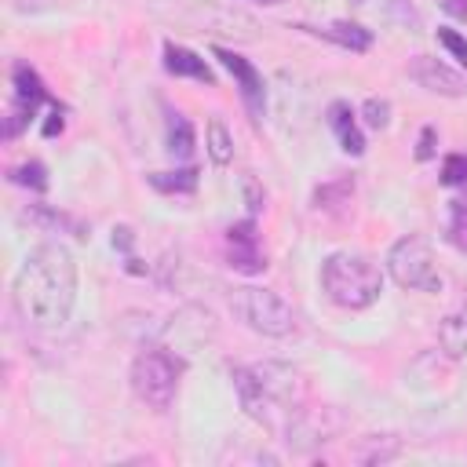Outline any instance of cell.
<instances>
[{
    "label": "cell",
    "instance_id": "obj_25",
    "mask_svg": "<svg viewBox=\"0 0 467 467\" xmlns=\"http://www.w3.org/2000/svg\"><path fill=\"white\" fill-rule=\"evenodd\" d=\"M441 182L445 186H467V157L463 153H449L441 164Z\"/></svg>",
    "mask_w": 467,
    "mask_h": 467
},
{
    "label": "cell",
    "instance_id": "obj_24",
    "mask_svg": "<svg viewBox=\"0 0 467 467\" xmlns=\"http://www.w3.org/2000/svg\"><path fill=\"white\" fill-rule=\"evenodd\" d=\"M449 241L456 244V248H467V201H452V208H449Z\"/></svg>",
    "mask_w": 467,
    "mask_h": 467
},
{
    "label": "cell",
    "instance_id": "obj_31",
    "mask_svg": "<svg viewBox=\"0 0 467 467\" xmlns=\"http://www.w3.org/2000/svg\"><path fill=\"white\" fill-rule=\"evenodd\" d=\"M113 244H120V248H131V230H128V226L113 230Z\"/></svg>",
    "mask_w": 467,
    "mask_h": 467
},
{
    "label": "cell",
    "instance_id": "obj_10",
    "mask_svg": "<svg viewBox=\"0 0 467 467\" xmlns=\"http://www.w3.org/2000/svg\"><path fill=\"white\" fill-rule=\"evenodd\" d=\"M212 55H215V58L226 66V73L237 80V88H241V99H244L248 113L259 120V117H263V106H266V95H263V77L255 73V66H252L248 58H241V55L226 51V47H215Z\"/></svg>",
    "mask_w": 467,
    "mask_h": 467
},
{
    "label": "cell",
    "instance_id": "obj_17",
    "mask_svg": "<svg viewBox=\"0 0 467 467\" xmlns=\"http://www.w3.org/2000/svg\"><path fill=\"white\" fill-rule=\"evenodd\" d=\"M168 153L175 161H190L193 153V124L182 113H168Z\"/></svg>",
    "mask_w": 467,
    "mask_h": 467
},
{
    "label": "cell",
    "instance_id": "obj_1",
    "mask_svg": "<svg viewBox=\"0 0 467 467\" xmlns=\"http://www.w3.org/2000/svg\"><path fill=\"white\" fill-rule=\"evenodd\" d=\"M11 299L26 325L40 332H58L69 321L77 299V263L69 248L58 241L36 244L15 274Z\"/></svg>",
    "mask_w": 467,
    "mask_h": 467
},
{
    "label": "cell",
    "instance_id": "obj_19",
    "mask_svg": "<svg viewBox=\"0 0 467 467\" xmlns=\"http://www.w3.org/2000/svg\"><path fill=\"white\" fill-rule=\"evenodd\" d=\"M150 186L161 193H193L197 190V168H179V171H153Z\"/></svg>",
    "mask_w": 467,
    "mask_h": 467
},
{
    "label": "cell",
    "instance_id": "obj_20",
    "mask_svg": "<svg viewBox=\"0 0 467 467\" xmlns=\"http://www.w3.org/2000/svg\"><path fill=\"white\" fill-rule=\"evenodd\" d=\"M354 193V179H339V182H325V186H317L314 190V208L321 212H332V208H339L347 197Z\"/></svg>",
    "mask_w": 467,
    "mask_h": 467
},
{
    "label": "cell",
    "instance_id": "obj_14",
    "mask_svg": "<svg viewBox=\"0 0 467 467\" xmlns=\"http://www.w3.org/2000/svg\"><path fill=\"white\" fill-rule=\"evenodd\" d=\"M197 18H201V22L208 18V29H212V33H234V36H241V40H252V36H255V22H252L244 11L204 7V11H197Z\"/></svg>",
    "mask_w": 467,
    "mask_h": 467
},
{
    "label": "cell",
    "instance_id": "obj_12",
    "mask_svg": "<svg viewBox=\"0 0 467 467\" xmlns=\"http://www.w3.org/2000/svg\"><path fill=\"white\" fill-rule=\"evenodd\" d=\"M164 69L171 77H190V80H201V84H215L208 62L190 51V47H179V44H164Z\"/></svg>",
    "mask_w": 467,
    "mask_h": 467
},
{
    "label": "cell",
    "instance_id": "obj_26",
    "mask_svg": "<svg viewBox=\"0 0 467 467\" xmlns=\"http://www.w3.org/2000/svg\"><path fill=\"white\" fill-rule=\"evenodd\" d=\"M241 193H244L248 215H259V212H263V201H266V193H263V186L255 182V175H241Z\"/></svg>",
    "mask_w": 467,
    "mask_h": 467
},
{
    "label": "cell",
    "instance_id": "obj_22",
    "mask_svg": "<svg viewBox=\"0 0 467 467\" xmlns=\"http://www.w3.org/2000/svg\"><path fill=\"white\" fill-rule=\"evenodd\" d=\"M11 182L29 186V190H47V171H44V164H40V161H29V164L11 168Z\"/></svg>",
    "mask_w": 467,
    "mask_h": 467
},
{
    "label": "cell",
    "instance_id": "obj_18",
    "mask_svg": "<svg viewBox=\"0 0 467 467\" xmlns=\"http://www.w3.org/2000/svg\"><path fill=\"white\" fill-rule=\"evenodd\" d=\"M204 146H208L212 164L226 168V164L234 161V135L226 131V124H223L219 117H212V120H208V139H204Z\"/></svg>",
    "mask_w": 467,
    "mask_h": 467
},
{
    "label": "cell",
    "instance_id": "obj_23",
    "mask_svg": "<svg viewBox=\"0 0 467 467\" xmlns=\"http://www.w3.org/2000/svg\"><path fill=\"white\" fill-rule=\"evenodd\" d=\"M361 117H365V124H368L372 131H383V128L390 124V102L372 95V99L361 102Z\"/></svg>",
    "mask_w": 467,
    "mask_h": 467
},
{
    "label": "cell",
    "instance_id": "obj_11",
    "mask_svg": "<svg viewBox=\"0 0 467 467\" xmlns=\"http://www.w3.org/2000/svg\"><path fill=\"white\" fill-rule=\"evenodd\" d=\"M409 73H412V80H416L420 88H427V91H434V95H445V99H460V95L467 91L463 77H460L456 69H449L445 62L431 58V55H416V58L409 62Z\"/></svg>",
    "mask_w": 467,
    "mask_h": 467
},
{
    "label": "cell",
    "instance_id": "obj_8",
    "mask_svg": "<svg viewBox=\"0 0 467 467\" xmlns=\"http://www.w3.org/2000/svg\"><path fill=\"white\" fill-rule=\"evenodd\" d=\"M230 379H234V390H237V398H241V409H244L255 423L277 431V427H281V423H277V409H281V405L263 390L259 376H255L252 368H234ZM281 412H285V409H281Z\"/></svg>",
    "mask_w": 467,
    "mask_h": 467
},
{
    "label": "cell",
    "instance_id": "obj_7",
    "mask_svg": "<svg viewBox=\"0 0 467 467\" xmlns=\"http://www.w3.org/2000/svg\"><path fill=\"white\" fill-rule=\"evenodd\" d=\"M252 372L259 376L263 390H266V394H270L285 412H296V409L303 405L306 379H303V372H299V368H292V365H285V361H263V365H255Z\"/></svg>",
    "mask_w": 467,
    "mask_h": 467
},
{
    "label": "cell",
    "instance_id": "obj_3",
    "mask_svg": "<svg viewBox=\"0 0 467 467\" xmlns=\"http://www.w3.org/2000/svg\"><path fill=\"white\" fill-rule=\"evenodd\" d=\"M230 306L234 314L259 336H270V339H281L296 328V310L274 292V288H255V285H244V288H234L230 296Z\"/></svg>",
    "mask_w": 467,
    "mask_h": 467
},
{
    "label": "cell",
    "instance_id": "obj_5",
    "mask_svg": "<svg viewBox=\"0 0 467 467\" xmlns=\"http://www.w3.org/2000/svg\"><path fill=\"white\" fill-rule=\"evenodd\" d=\"M387 274L401 288H420V292H438L441 288V274L434 266V252H431L427 237H420V234H405V237H398L390 244Z\"/></svg>",
    "mask_w": 467,
    "mask_h": 467
},
{
    "label": "cell",
    "instance_id": "obj_4",
    "mask_svg": "<svg viewBox=\"0 0 467 467\" xmlns=\"http://www.w3.org/2000/svg\"><path fill=\"white\" fill-rule=\"evenodd\" d=\"M179 372H182V361H175L168 350L146 347L131 361V390L150 409H168L179 390Z\"/></svg>",
    "mask_w": 467,
    "mask_h": 467
},
{
    "label": "cell",
    "instance_id": "obj_30",
    "mask_svg": "<svg viewBox=\"0 0 467 467\" xmlns=\"http://www.w3.org/2000/svg\"><path fill=\"white\" fill-rule=\"evenodd\" d=\"M55 131H62V113H58V109H55V113H51V117H47V120H44V135H47V139H51V135H55Z\"/></svg>",
    "mask_w": 467,
    "mask_h": 467
},
{
    "label": "cell",
    "instance_id": "obj_15",
    "mask_svg": "<svg viewBox=\"0 0 467 467\" xmlns=\"http://www.w3.org/2000/svg\"><path fill=\"white\" fill-rule=\"evenodd\" d=\"M299 29H310V26H299ZM310 33H321L325 40H332L339 47H350V51H368L372 47V33L358 22H332L325 29H310Z\"/></svg>",
    "mask_w": 467,
    "mask_h": 467
},
{
    "label": "cell",
    "instance_id": "obj_27",
    "mask_svg": "<svg viewBox=\"0 0 467 467\" xmlns=\"http://www.w3.org/2000/svg\"><path fill=\"white\" fill-rule=\"evenodd\" d=\"M438 44H441L456 62L467 66V36H460L456 29H438Z\"/></svg>",
    "mask_w": 467,
    "mask_h": 467
},
{
    "label": "cell",
    "instance_id": "obj_28",
    "mask_svg": "<svg viewBox=\"0 0 467 467\" xmlns=\"http://www.w3.org/2000/svg\"><path fill=\"white\" fill-rule=\"evenodd\" d=\"M434 142H438V131L434 128H423L420 131V142H416V161H431L434 157Z\"/></svg>",
    "mask_w": 467,
    "mask_h": 467
},
{
    "label": "cell",
    "instance_id": "obj_9",
    "mask_svg": "<svg viewBox=\"0 0 467 467\" xmlns=\"http://www.w3.org/2000/svg\"><path fill=\"white\" fill-rule=\"evenodd\" d=\"M226 255L230 266L241 274H259L266 266V255L259 252V237H255V219H241L226 230Z\"/></svg>",
    "mask_w": 467,
    "mask_h": 467
},
{
    "label": "cell",
    "instance_id": "obj_16",
    "mask_svg": "<svg viewBox=\"0 0 467 467\" xmlns=\"http://www.w3.org/2000/svg\"><path fill=\"white\" fill-rule=\"evenodd\" d=\"M438 343L449 358H463L467 354V314H449L438 325Z\"/></svg>",
    "mask_w": 467,
    "mask_h": 467
},
{
    "label": "cell",
    "instance_id": "obj_6",
    "mask_svg": "<svg viewBox=\"0 0 467 467\" xmlns=\"http://www.w3.org/2000/svg\"><path fill=\"white\" fill-rule=\"evenodd\" d=\"M11 84H15V99H11V113H7V128H4L7 139H15V135L22 131V124H29V117L36 113V106L47 99L40 77H36L26 62H15V69H11Z\"/></svg>",
    "mask_w": 467,
    "mask_h": 467
},
{
    "label": "cell",
    "instance_id": "obj_29",
    "mask_svg": "<svg viewBox=\"0 0 467 467\" xmlns=\"http://www.w3.org/2000/svg\"><path fill=\"white\" fill-rule=\"evenodd\" d=\"M441 11H449L452 18H467V0H438Z\"/></svg>",
    "mask_w": 467,
    "mask_h": 467
},
{
    "label": "cell",
    "instance_id": "obj_13",
    "mask_svg": "<svg viewBox=\"0 0 467 467\" xmlns=\"http://www.w3.org/2000/svg\"><path fill=\"white\" fill-rule=\"evenodd\" d=\"M328 128L336 131L343 153H350V157H361V153H365V135L358 131L354 109H350L347 102H332V106H328Z\"/></svg>",
    "mask_w": 467,
    "mask_h": 467
},
{
    "label": "cell",
    "instance_id": "obj_21",
    "mask_svg": "<svg viewBox=\"0 0 467 467\" xmlns=\"http://www.w3.org/2000/svg\"><path fill=\"white\" fill-rule=\"evenodd\" d=\"M379 7H383V15L394 22V26H401V29H409V33H420V11L409 4V0H379Z\"/></svg>",
    "mask_w": 467,
    "mask_h": 467
},
{
    "label": "cell",
    "instance_id": "obj_2",
    "mask_svg": "<svg viewBox=\"0 0 467 467\" xmlns=\"http://www.w3.org/2000/svg\"><path fill=\"white\" fill-rule=\"evenodd\" d=\"M321 288L343 310H365L383 292L379 266L361 252H332L321 263Z\"/></svg>",
    "mask_w": 467,
    "mask_h": 467
}]
</instances>
